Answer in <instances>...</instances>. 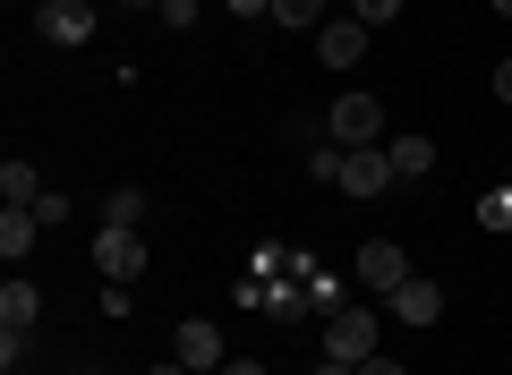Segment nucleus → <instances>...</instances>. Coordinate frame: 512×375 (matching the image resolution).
I'll use <instances>...</instances> for the list:
<instances>
[{"label":"nucleus","mask_w":512,"mask_h":375,"mask_svg":"<svg viewBox=\"0 0 512 375\" xmlns=\"http://www.w3.org/2000/svg\"><path fill=\"white\" fill-rule=\"evenodd\" d=\"M35 35L43 43H86L94 35V0H43V9H35Z\"/></svg>","instance_id":"6"},{"label":"nucleus","mask_w":512,"mask_h":375,"mask_svg":"<svg viewBox=\"0 0 512 375\" xmlns=\"http://www.w3.org/2000/svg\"><path fill=\"white\" fill-rule=\"evenodd\" d=\"M222 375H265V358H222Z\"/></svg>","instance_id":"23"},{"label":"nucleus","mask_w":512,"mask_h":375,"mask_svg":"<svg viewBox=\"0 0 512 375\" xmlns=\"http://www.w3.org/2000/svg\"><path fill=\"white\" fill-rule=\"evenodd\" d=\"M384 307H393V316H402V324H419V333H427V324L444 316V290L427 282V273H410V282L393 290V299H384Z\"/></svg>","instance_id":"9"},{"label":"nucleus","mask_w":512,"mask_h":375,"mask_svg":"<svg viewBox=\"0 0 512 375\" xmlns=\"http://www.w3.org/2000/svg\"><path fill=\"white\" fill-rule=\"evenodd\" d=\"M35 222H43V231H60V222H69V197H60V188H43V197H35Z\"/></svg>","instance_id":"20"},{"label":"nucleus","mask_w":512,"mask_h":375,"mask_svg":"<svg viewBox=\"0 0 512 375\" xmlns=\"http://www.w3.org/2000/svg\"><path fill=\"white\" fill-rule=\"evenodd\" d=\"M359 375H410V367H402V358H367Z\"/></svg>","instance_id":"25"},{"label":"nucleus","mask_w":512,"mask_h":375,"mask_svg":"<svg viewBox=\"0 0 512 375\" xmlns=\"http://www.w3.org/2000/svg\"><path fill=\"white\" fill-rule=\"evenodd\" d=\"M35 316H43V290L18 273V282L0 290V324H9V333H35Z\"/></svg>","instance_id":"10"},{"label":"nucleus","mask_w":512,"mask_h":375,"mask_svg":"<svg viewBox=\"0 0 512 375\" xmlns=\"http://www.w3.org/2000/svg\"><path fill=\"white\" fill-rule=\"evenodd\" d=\"M171 358H180V367H197V375H222V324H180V333H171Z\"/></svg>","instance_id":"8"},{"label":"nucleus","mask_w":512,"mask_h":375,"mask_svg":"<svg viewBox=\"0 0 512 375\" xmlns=\"http://www.w3.org/2000/svg\"><path fill=\"white\" fill-rule=\"evenodd\" d=\"M487 9H495V18H512V0H487Z\"/></svg>","instance_id":"29"},{"label":"nucleus","mask_w":512,"mask_h":375,"mask_svg":"<svg viewBox=\"0 0 512 375\" xmlns=\"http://www.w3.org/2000/svg\"><path fill=\"white\" fill-rule=\"evenodd\" d=\"M316 375H359V367H342V358H325V367H316Z\"/></svg>","instance_id":"27"},{"label":"nucleus","mask_w":512,"mask_h":375,"mask_svg":"<svg viewBox=\"0 0 512 375\" xmlns=\"http://www.w3.org/2000/svg\"><path fill=\"white\" fill-rule=\"evenodd\" d=\"M0 197H9V205H35L43 197V171L26 154H9V162H0Z\"/></svg>","instance_id":"11"},{"label":"nucleus","mask_w":512,"mask_h":375,"mask_svg":"<svg viewBox=\"0 0 512 375\" xmlns=\"http://www.w3.org/2000/svg\"><path fill=\"white\" fill-rule=\"evenodd\" d=\"M146 375H197V367H180V358H163V367H146Z\"/></svg>","instance_id":"26"},{"label":"nucleus","mask_w":512,"mask_h":375,"mask_svg":"<svg viewBox=\"0 0 512 375\" xmlns=\"http://www.w3.org/2000/svg\"><path fill=\"white\" fill-rule=\"evenodd\" d=\"M299 290H308V316H333V307H342V282H333L325 265H308V256H299Z\"/></svg>","instance_id":"13"},{"label":"nucleus","mask_w":512,"mask_h":375,"mask_svg":"<svg viewBox=\"0 0 512 375\" xmlns=\"http://www.w3.org/2000/svg\"><path fill=\"white\" fill-rule=\"evenodd\" d=\"M222 9H231V18H265V9H274V0H222Z\"/></svg>","instance_id":"22"},{"label":"nucleus","mask_w":512,"mask_h":375,"mask_svg":"<svg viewBox=\"0 0 512 375\" xmlns=\"http://www.w3.org/2000/svg\"><path fill=\"white\" fill-rule=\"evenodd\" d=\"M146 231H120V222H103V231H94V273H103V282H137V273H146Z\"/></svg>","instance_id":"3"},{"label":"nucleus","mask_w":512,"mask_h":375,"mask_svg":"<svg viewBox=\"0 0 512 375\" xmlns=\"http://www.w3.org/2000/svg\"><path fill=\"white\" fill-rule=\"evenodd\" d=\"M478 222H487V231H512V179H504V188H495L487 205H478Z\"/></svg>","instance_id":"18"},{"label":"nucleus","mask_w":512,"mask_h":375,"mask_svg":"<svg viewBox=\"0 0 512 375\" xmlns=\"http://www.w3.org/2000/svg\"><path fill=\"white\" fill-rule=\"evenodd\" d=\"M367 35H376V26H359V18H325L316 26V60H325V69H359Z\"/></svg>","instance_id":"7"},{"label":"nucleus","mask_w":512,"mask_h":375,"mask_svg":"<svg viewBox=\"0 0 512 375\" xmlns=\"http://www.w3.org/2000/svg\"><path fill=\"white\" fill-rule=\"evenodd\" d=\"M163 26H197V0H163Z\"/></svg>","instance_id":"21"},{"label":"nucleus","mask_w":512,"mask_h":375,"mask_svg":"<svg viewBox=\"0 0 512 375\" xmlns=\"http://www.w3.org/2000/svg\"><path fill=\"white\" fill-rule=\"evenodd\" d=\"M333 188H350V197H384V188H402V171H393V154H384V145H350Z\"/></svg>","instance_id":"4"},{"label":"nucleus","mask_w":512,"mask_h":375,"mask_svg":"<svg viewBox=\"0 0 512 375\" xmlns=\"http://www.w3.org/2000/svg\"><path fill=\"white\" fill-rule=\"evenodd\" d=\"M120 9H163V0H120Z\"/></svg>","instance_id":"28"},{"label":"nucleus","mask_w":512,"mask_h":375,"mask_svg":"<svg viewBox=\"0 0 512 375\" xmlns=\"http://www.w3.org/2000/svg\"><path fill=\"white\" fill-rule=\"evenodd\" d=\"M402 282H410V256L393 248V239H367V248H359V290H376V299H393Z\"/></svg>","instance_id":"5"},{"label":"nucleus","mask_w":512,"mask_h":375,"mask_svg":"<svg viewBox=\"0 0 512 375\" xmlns=\"http://www.w3.org/2000/svg\"><path fill=\"white\" fill-rule=\"evenodd\" d=\"M43 239V222H35V205H9V214H0V256H26Z\"/></svg>","instance_id":"12"},{"label":"nucleus","mask_w":512,"mask_h":375,"mask_svg":"<svg viewBox=\"0 0 512 375\" xmlns=\"http://www.w3.org/2000/svg\"><path fill=\"white\" fill-rule=\"evenodd\" d=\"M495 103H512V60H495Z\"/></svg>","instance_id":"24"},{"label":"nucleus","mask_w":512,"mask_h":375,"mask_svg":"<svg viewBox=\"0 0 512 375\" xmlns=\"http://www.w3.org/2000/svg\"><path fill=\"white\" fill-rule=\"evenodd\" d=\"M308 179H342V145L333 137H308Z\"/></svg>","instance_id":"17"},{"label":"nucleus","mask_w":512,"mask_h":375,"mask_svg":"<svg viewBox=\"0 0 512 375\" xmlns=\"http://www.w3.org/2000/svg\"><path fill=\"white\" fill-rule=\"evenodd\" d=\"M350 18H359V26H393V18H402V0H350Z\"/></svg>","instance_id":"19"},{"label":"nucleus","mask_w":512,"mask_h":375,"mask_svg":"<svg viewBox=\"0 0 512 375\" xmlns=\"http://www.w3.org/2000/svg\"><path fill=\"white\" fill-rule=\"evenodd\" d=\"M265 18H274V26H291V35H316V26H325V0H274Z\"/></svg>","instance_id":"14"},{"label":"nucleus","mask_w":512,"mask_h":375,"mask_svg":"<svg viewBox=\"0 0 512 375\" xmlns=\"http://www.w3.org/2000/svg\"><path fill=\"white\" fill-rule=\"evenodd\" d=\"M103 222H120V231H146V188H111V197H103Z\"/></svg>","instance_id":"15"},{"label":"nucleus","mask_w":512,"mask_h":375,"mask_svg":"<svg viewBox=\"0 0 512 375\" xmlns=\"http://www.w3.org/2000/svg\"><path fill=\"white\" fill-rule=\"evenodd\" d=\"M376 333H384V316L367 299H342L325 316V358H342V367H367V358H376Z\"/></svg>","instance_id":"1"},{"label":"nucleus","mask_w":512,"mask_h":375,"mask_svg":"<svg viewBox=\"0 0 512 375\" xmlns=\"http://www.w3.org/2000/svg\"><path fill=\"white\" fill-rule=\"evenodd\" d=\"M384 154H393V171H402V179H419L427 162H436V145H427V137H384Z\"/></svg>","instance_id":"16"},{"label":"nucleus","mask_w":512,"mask_h":375,"mask_svg":"<svg viewBox=\"0 0 512 375\" xmlns=\"http://www.w3.org/2000/svg\"><path fill=\"white\" fill-rule=\"evenodd\" d=\"M325 137L342 145V154H350V145H384V103H376L367 86H350L342 103L325 111Z\"/></svg>","instance_id":"2"}]
</instances>
